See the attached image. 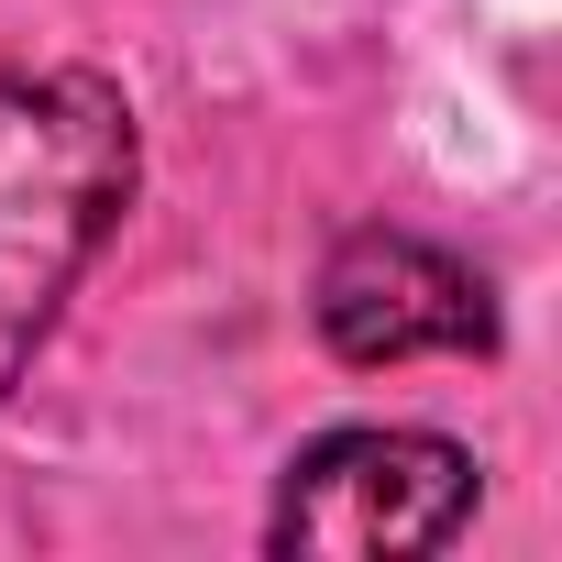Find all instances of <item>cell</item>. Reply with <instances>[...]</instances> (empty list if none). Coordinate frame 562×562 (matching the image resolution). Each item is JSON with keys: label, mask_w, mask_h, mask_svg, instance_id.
<instances>
[{"label": "cell", "mask_w": 562, "mask_h": 562, "mask_svg": "<svg viewBox=\"0 0 562 562\" xmlns=\"http://www.w3.org/2000/svg\"><path fill=\"white\" fill-rule=\"evenodd\" d=\"M144 177L133 100L100 67H12L0 78V397L45 353L56 310L122 232Z\"/></svg>", "instance_id": "1"}, {"label": "cell", "mask_w": 562, "mask_h": 562, "mask_svg": "<svg viewBox=\"0 0 562 562\" xmlns=\"http://www.w3.org/2000/svg\"><path fill=\"white\" fill-rule=\"evenodd\" d=\"M485 496V463L452 430H408V419H353L288 452L276 474V518L265 551H310V562H419L441 551Z\"/></svg>", "instance_id": "2"}, {"label": "cell", "mask_w": 562, "mask_h": 562, "mask_svg": "<svg viewBox=\"0 0 562 562\" xmlns=\"http://www.w3.org/2000/svg\"><path fill=\"white\" fill-rule=\"evenodd\" d=\"M310 321L342 364H419V353H496V288L419 243V232H342L321 254V288H310Z\"/></svg>", "instance_id": "3"}]
</instances>
